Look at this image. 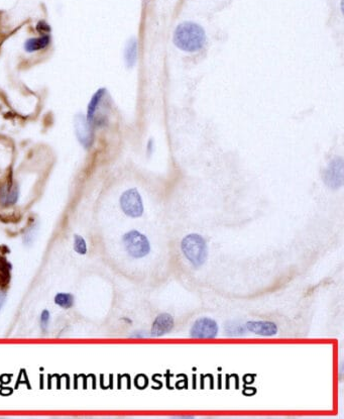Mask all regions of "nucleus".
Returning a JSON list of instances; mask_svg holds the SVG:
<instances>
[{
    "label": "nucleus",
    "mask_w": 344,
    "mask_h": 419,
    "mask_svg": "<svg viewBox=\"0 0 344 419\" xmlns=\"http://www.w3.org/2000/svg\"><path fill=\"white\" fill-rule=\"evenodd\" d=\"M124 59L128 68H132L137 61V41L134 38L130 39L126 45Z\"/></svg>",
    "instance_id": "obj_13"
},
{
    "label": "nucleus",
    "mask_w": 344,
    "mask_h": 419,
    "mask_svg": "<svg viewBox=\"0 0 344 419\" xmlns=\"http://www.w3.org/2000/svg\"><path fill=\"white\" fill-rule=\"evenodd\" d=\"M181 249L186 259L195 267H201L207 260V245L200 235L192 234L186 236L181 243Z\"/></svg>",
    "instance_id": "obj_2"
},
{
    "label": "nucleus",
    "mask_w": 344,
    "mask_h": 419,
    "mask_svg": "<svg viewBox=\"0 0 344 419\" xmlns=\"http://www.w3.org/2000/svg\"><path fill=\"white\" fill-rule=\"evenodd\" d=\"M174 328V318L169 313H162L155 319L151 335L154 337H161L170 333Z\"/></svg>",
    "instance_id": "obj_9"
},
{
    "label": "nucleus",
    "mask_w": 344,
    "mask_h": 419,
    "mask_svg": "<svg viewBox=\"0 0 344 419\" xmlns=\"http://www.w3.org/2000/svg\"><path fill=\"white\" fill-rule=\"evenodd\" d=\"M245 328L249 332L261 336H273L278 334V327L272 321L251 320L246 324Z\"/></svg>",
    "instance_id": "obj_8"
},
{
    "label": "nucleus",
    "mask_w": 344,
    "mask_h": 419,
    "mask_svg": "<svg viewBox=\"0 0 344 419\" xmlns=\"http://www.w3.org/2000/svg\"><path fill=\"white\" fill-rule=\"evenodd\" d=\"M55 303L63 308H70L74 304V297L68 293H59L55 297Z\"/></svg>",
    "instance_id": "obj_14"
},
{
    "label": "nucleus",
    "mask_w": 344,
    "mask_h": 419,
    "mask_svg": "<svg viewBox=\"0 0 344 419\" xmlns=\"http://www.w3.org/2000/svg\"><path fill=\"white\" fill-rule=\"evenodd\" d=\"M50 321V312L48 310H44L41 314V326L43 330H47L48 325Z\"/></svg>",
    "instance_id": "obj_16"
},
{
    "label": "nucleus",
    "mask_w": 344,
    "mask_h": 419,
    "mask_svg": "<svg viewBox=\"0 0 344 419\" xmlns=\"http://www.w3.org/2000/svg\"><path fill=\"white\" fill-rule=\"evenodd\" d=\"M206 40L204 29L190 21H185L180 23L175 33L173 42L177 48L182 51L194 53L201 50L204 47Z\"/></svg>",
    "instance_id": "obj_1"
},
{
    "label": "nucleus",
    "mask_w": 344,
    "mask_h": 419,
    "mask_svg": "<svg viewBox=\"0 0 344 419\" xmlns=\"http://www.w3.org/2000/svg\"><path fill=\"white\" fill-rule=\"evenodd\" d=\"M343 172L342 158H334L323 173V180L325 184L332 189L340 188L343 184Z\"/></svg>",
    "instance_id": "obj_6"
},
{
    "label": "nucleus",
    "mask_w": 344,
    "mask_h": 419,
    "mask_svg": "<svg viewBox=\"0 0 344 419\" xmlns=\"http://www.w3.org/2000/svg\"><path fill=\"white\" fill-rule=\"evenodd\" d=\"M74 127L76 137L80 144L85 149H89L93 143V134L91 124L87 121L86 117L81 114L76 115L74 119Z\"/></svg>",
    "instance_id": "obj_7"
},
{
    "label": "nucleus",
    "mask_w": 344,
    "mask_h": 419,
    "mask_svg": "<svg viewBox=\"0 0 344 419\" xmlns=\"http://www.w3.org/2000/svg\"><path fill=\"white\" fill-rule=\"evenodd\" d=\"M218 334V325L215 320L208 317H201L197 319L190 331L192 338L212 339Z\"/></svg>",
    "instance_id": "obj_5"
},
{
    "label": "nucleus",
    "mask_w": 344,
    "mask_h": 419,
    "mask_svg": "<svg viewBox=\"0 0 344 419\" xmlns=\"http://www.w3.org/2000/svg\"><path fill=\"white\" fill-rule=\"evenodd\" d=\"M37 28H38V30H39L40 33H48V31L51 30V27H50L45 21H41V22L38 24Z\"/></svg>",
    "instance_id": "obj_17"
},
{
    "label": "nucleus",
    "mask_w": 344,
    "mask_h": 419,
    "mask_svg": "<svg viewBox=\"0 0 344 419\" xmlns=\"http://www.w3.org/2000/svg\"><path fill=\"white\" fill-rule=\"evenodd\" d=\"M3 270H4V263L2 262V260L0 257V271H3Z\"/></svg>",
    "instance_id": "obj_19"
},
{
    "label": "nucleus",
    "mask_w": 344,
    "mask_h": 419,
    "mask_svg": "<svg viewBox=\"0 0 344 419\" xmlns=\"http://www.w3.org/2000/svg\"><path fill=\"white\" fill-rule=\"evenodd\" d=\"M18 199V189L16 186L6 184L0 188V203L6 206L14 204Z\"/></svg>",
    "instance_id": "obj_10"
},
{
    "label": "nucleus",
    "mask_w": 344,
    "mask_h": 419,
    "mask_svg": "<svg viewBox=\"0 0 344 419\" xmlns=\"http://www.w3.org/2000/svg\"><path fill=\"white\" fill-rule=\"evenodd\" d=\"M123 245L129 255L135 259L144 257L151 251L148 238L137 231H130L123 236Z\"/></svg>",
    "instance_id": "obj_3"
},
{
    "label": "nucleus",
    "mask_w": 344,
    "mask_h": 419,
    "mask_svg": "<svg viewBox=\"0 0 344 419\" xmlns=\"http://www.w3.org/2000/svg\"><path fill=\"white\" fill-rule=\"evenodd\" d=\"M120 206L122 211L130 217L136 218L144 213V203L141 194L136 189L126 190L120 197Z\"/></svg>",
    "instance_id": "obj_4"
},
{
    "label": "nucleus",
    "mask_w": 344,
    "mask_h": 419,
    "mask_svg": "<svg viewBox=\"0 0 344 419\" xmlns=\"http://www.w3.org/2000/svg\"><path fill=\"white\" fill-rule=\"evenodd\" d=\"M105 95V89H99L91 98L89 104H88V109H87V121L92 124L94 121L95 113L97 110V107L99 106L100 102L102 101L103 97Z\"/></svg>",
    "instance_id": "obj_12"
},
{
    "label": "nucleus",
    "mask_w": 344,
    "mask_h": 419,
    "mask_svg": "<svg viewBox=\"0 0 344 419\" xmlns=\"http://www.w3.org/2000/svg\"><path fill=\"white\" fill-rule=\"evenodd\" d=\"M50 42H51V39L48 35H44V36L39 37V38L28 39L24 43V50L27 53L37 52V51H40V50H43V49L47 48L50 45Z\"/></svg>",
    "instance_id": "obj_11"
},
{
    "label": "nucleus",
    "mask_w": 344,
    "mask_h": 419,
    "mask_svg": "<svg viewBox=\"0 0 344 419\" xmlns=\"http://www.w3.org/2000/svg\"><path fill=\"white\" fill-rule=\"evenodd\" d=\"M5 299H6V294L3 291H0V309L3 306V304L5 302Z\"/></svg>",
    "instance_id": "obj_18"
},
{
    "label": "nucleus",
    "mask_w": 344,
    "mask_h": 419,
    "mask_svg": "<svg viewBox=\"0 0 344 419\" xmlns=\"http://www.w3.org/2000/svg\"><path fill=\"white\" fill-rule=\"evenodd\" d=\"M74 250L80 254L86 253L87 246L85 240L79 235H76L74 237Z\"/></svg>",
    "instance_id": "obj_15"
}]
</instances>
